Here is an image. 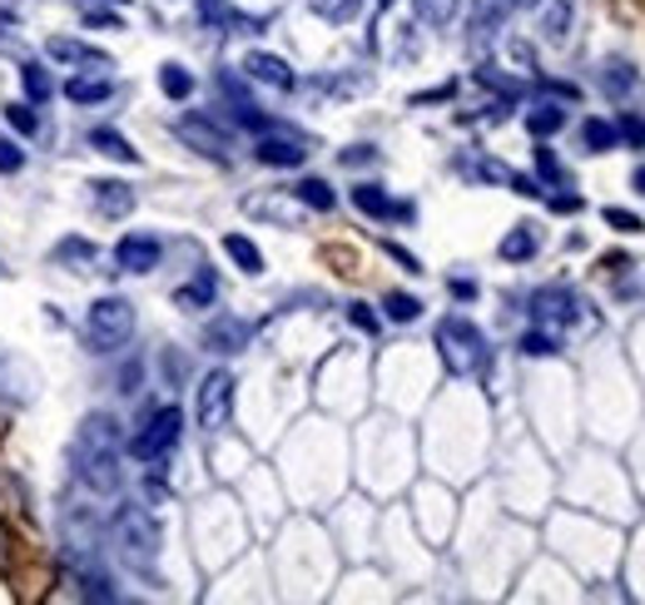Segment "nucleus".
Masks as SVG:
<instances>
[{
    "label": "nucleus",
    "instance_id": "nucleus-49",
    "mask_svg": "<svg viewBox=\"0 0 645 605\" xmlns=\"http://www.w3.org/2000/svg\"><path fill=\"white\" fill-rule=\"evenodd\" d=\"M387 259H397V263H403V269H407V273H422V263H417V259H412V253H407V249H397V243H387Z\"/></svg>",
    "mask_w": 645,
    "mask_h": 605
},
{
    "label": "nucleus",
    "instance_id": "nucleus-20",
    "mask_svg": "<svg viewBox=\"0 0 645 605\" xmlns=\"http://www.w3.org/2000/svg\"><path fill=\"white\" fill-rule=\"evenodd\" d=\"M293 199H299L303 209H313V214H333V209H337L333 184H327V179H319V174L299 179V184H293Z\"/></svg>",
    "mask_w": 645,
    "mask_h": 605
},
{
    "label": "nucleus",
    "instance_id": "nucleus-48",
    "mask_svg": "<svg viewBox=\"0 0 645 605\" xmlns=\"http://www.w3.org/2000/svg\"><path fill=\"white\" fill-rule=\"evenodd\" d=\"M447 289H452V299H462V303H472V299H477V283H472V279H452Z\"/></svg>",
    "mask_w": 645,
    "mask_h": 605
},
{
    "label": "nucleus",
    "instance_id": "nucleus-23",
    "mask_svg": "<svg viewBox=\"0 0 645 605\" xmlns=\"http://www.w3.org/2000/svg\"><path fill=\"white\" fill-rule=\"evenodd\" d=\"M536 249H542V239H536V229H532V224H516L502 243H496V253H502L506 263H526V259H536Z\"/></svg>",
    "mask_w": 645,
    "mask_h": 605
},
{
    "label": "nucleus",
    "instance_id": "nucleus-50",
    "mask_svg": "<svg viewBox=\"0 0 645 605\" xmlns=\"http://www.w3.org/2000/svg\"><path fill=\"white\" fill-rule=\"evenodd\" d=\"M636 194H645V169H636Z\"/></svg>",
    "mask_w": 645,
    "mask_h": 605
},
{
    "label": "nucleus",
    "instance_id": "nucleus-22",
    "mask_svg": "<svg viewBox=\"0 0 645 605\" xmlns=\"http://www.w3.org/2000/svg\"><path fill=\"white\" fill-rule=\"evenodd\" d=\"M20 90H26L30 104H46L50 94H56V75H50V65H40V60H20Z\"/></svg>",
    "mask_w": 645,
    "mask_h": 605
},
{
    "label": "nucleus",
    "instance_id": "nucleus-6",
    "mask_svg": "<svg viewBox=\"0 0 645 605\" xmlns=\"http://www.w3.org/2000/svg\"><path fill=\"white\" fill-rule=\"evenodd\" d=\"M70 462H75V476L84 486H90L94 496H114L120 492V452L110 447H84V442H75V452H70Z\"/></svg>",
    "mask_w": 645,
    "mask_h": 605
},
{
    "label": "nucleus",
    "instance_id": "nucleus-21",
    "mask_svg": "<svg viewBox=\"0 0 645 605\" xmlns=\"http://www.w3.org/2000/svg\"><path fill=\"white\" fill-rule=\"evenodd\" d=\"M84 447H110V452H120V422L110 417V412H94V417H84L80 422V437Z\"/></svg>",
    "mask_w": 645,
    "mask_h": 605
},
{
    "label": "nucleus",
    "instance_id": "nucleus-38",
    "mask_svg": "<svg viewBox=\"0 0 645 605\" xmlns=\"http://www.w3.org/2000/svg\"><path fill=\"white\" fill-rule=\"evenodd\" d=\"M566 26H571V0H556V6L546 10V20H542L546 40H566Z\"/></svg>",
    "mask_w": 645,
    "mask_h": 605
},
{
    "label": "nucleus",
    "instance_id": "nucleus-41",
    "mask_svg": "<svg viewBox=\"0 0 645 605\" xmlns=\"http://www.w3.org/2000/svg\"><path fill=\"white\" fill-rule=\"evenodd\" d=\"M26 169V150L16 140H0V174H20Z\"/></svg>",
    "mask_w": 645,
    "mask_h": 605
},
{
    "label": "nucleus",
    "instance_id": "nucleus-19",
    "mask_svg": "<svg viewBox=\"0 0 645 605\" xmlns=\"http://www.w3.org/2000/svg\"><path fill=\"white\" fill-rule=\"evenodd\" d=\"M90 150H100L104 159H114V164H140V150H134L120 130H110V124H94L90 130Z\"/></svg>",
    "mask_w": 645,
    "mask_h": 605
},
{
    "label": "nucleus",
    "instance_id": "nucleus-27",
    "mask_svg": "<svg viewBox=\"0 0 645 605\" xmlns=\"http://www.w3.org/2000/svg\"><path fill=\"white\" fill-rule=\"evenodd\" d=\"M160 90H164V100H189L194 94V75H189L179 60H169V65H160Z\"/></svg>",
    "mask_w": 645,
    "mask_h": 605
},
{
    "label": "nucleus",
    "instance_id": "nucleus-51",
    "mask_svg": "<svg viewBox=\"0 0 645 605\" xmlns=\"http://www.w3.org/2000/svg\"><path fill=\"white\" fill-rule=\"evenodd\" d=\"M377 6H383V10H387V6H393V0H377Z\"/></svg>",
    "mask_w": 645,
    "mask_h": 605
},
{
    "label": "nucleus",
    "instance_id": "nucleus-53",
    "mask_svg": "<svg viewBox=\"0 0 645 605\" xmlns=\"http://www.w3.org/2000/svg\"><path fill=\"white\" fill-rule=\"evenodd\" d=\"M526 6H536V0H526Z\"/></svg>",
    "mask_w": 645,
    "mask_h": 605
},
{
    "label": "nucleus",
    "instance_id": "nucleus-26",
    "mask_svg": "<svg viewBox=\"0 0 645 605\" xmlns=\"http://www.w3.org/2000/svg\"><path fill=\"white\" fill-rule=\"evenodd\" d=\"M581 144H586V154H611L621 144V134L611 120H586L581 124Z\"/></svg>",
    "mask_w": 645,
    "mask_h": 605
},
{
    "label": "nucleus",
    "instance_id": "nucleus-44",
    "mask_svg": "<svg viewBox=\"0 0 645 605\" xmlns=\"http://www.w3.org/2000/svg\"><path fill=\"white\" fill-rule=\"evenodd\" d=\"M84 26L90 30H120V16H114V10H84Z\"/></svg>",
    "mask_w": 645,
    "mask_h": 605
},
{
    "label": "nucleus",
    "instance_id": "nucleus-24",
    "mask_svg": "<svg viewBox=\"0 0 645 605\" xmlns=\"http://www.w3.org/2000/svg\"><path fill=\"white\" fill-rule=\"evenodd\" d=\"M50 259H56L60 269L90 273V269H94V259H100V249H94V243H84V239H60V243H56V253H50Z\"/></svg>",
    "mask_w": 645,
    "mask_h": 605
},
{
    "label": "nucleus",
    "instance_id": "nucleus-3",
    "mask_svg": "<svg viewBox=\"0 0 645 605\" xmlns=\"http://www.w3.org/2000/svg\"><path fill=\"white\" fill-rule=\"evenodd\" d=\"M114 546H120V556L134 571H154V556H160V526H154V516L140 512V506H124L114 516Z\"/></svg>",
    "mask_w": 645,
    "mask_h": 605
},
{
    "label": "nucleus",
    "instance_id": "nucleus-14",
    "mask_svg": "<svg viewBox=\"0 0 645 605\" xmlns=\"http://www.w3.org/2000/svg\"><path fill=\"white\" fill-rule=\"evenodd\" d=\"M90 204L100 209V219H124L134 209V189L124 179H94L90 184Z\"/></svg>",
    "mask_w": 645,
    "mask_h": 605
},
{
    "label": "nucleus",
    "instance_id": "nucleus-45",
    "mask_svg": "<svg viewBox=\"0 0 645 605\" xmlns=\"http://www.w3.org/2000/svg\"><path fill=\"white\" fill-rule=\"evenodd\" d=\"M506 184H512V194H522V199H542L546 194V189L536 184V179H526V174H512Z\"/></svg>",
    "mask_w": 645,
    "mask_h": 605
},
{
    "label": "nucleus",
    "instance_id": "nucleus-17",
    "mask_svg": "<svg viewBox=\"0 0 645 605\" xmlns=\"http://www.w3.org/2000/svg\"><path fill=\"white\" fill-rule=\"evenodd\" d=\"M526 130H532V140H552V134L566 130V104L556 100H536L532 110H526Z\"/></svg>",
    "mask_w": 645,
    "mask_h": 605
},
{
    "label": "nucleus",
    "instance_id": "nucleus-8",
    "mask_svg": "<svg viewBox=\"0 0 645 605\" xmlns=\"http://www.w3.org/2000/svg\"><path fill=\"white\" fill-rule=\"evenodd\" d=\"M174 134L189 144L194 154L214 159V164H229V150H234V140H229L224 130H219L214 120H204V114H184V120L174 124Z\"/></svg>",
    "mask_w": 645,
    "mask_h": 605
},
{
    "label": "nucleus",
    "instance_id": "nucleus-37",
    "mask_svg": "<svg viewBox=\"0 0 645 605\" xmlns=\"http://www.w3.org/2000/svg\"><path fill=\"white\" fill-rule=\"evenodd\" d=\"M536 174H542V184H552V189H562L566 184V169H562V159H556L552 150H536Z\"/></svg>",
    "mask_w": 645,
    "mask_h": 605
},
{
    "label": "nucleus",
    "instance_id": "nucleus-13",
    "mask_svg": "<svg viewBox=\"0 0 645 605\" xmlns=\"http://www.w3.org/2000/svg\"><path fill=\"white\" fill-rule=\"evenodd\" d=\"M46 56L56 60V65H90V70H114V56H104V50H94V46H84V40L75 36H50L46 40Z\"/></svg>",
    "mask_w": 645,
    "mask_h": 605
},
{
    "label": "nucleus",
    "instance_id": "nucleus-10",
    "mask_svg": "<svg viewBox=\"0 0 645 605\" xmlns=\"http://www.w3.org/2000/svg\"><path fill=\"white\" fill-rule=\"evenodd\" d=\"M249 337H253V323H249V317L219 313L214 323L204 327V353H219V357H229V353H243V347H249Z\"/></svg>",
    "mask_w": 645,
    "mask_h": 605
},
{
    "label": "nucleus",
    "instance_id": "nucleus-52",
    "mask_svg": "<svg viewBox=\"0 0 645 605\" xmlns=\"http://www.w3.org/2000/svg\"><path fill=\"white\" fill-rule=\"evenodd\" d=\"M114 6H130V0H114Z\"/></svg>",
    "mask_w": 645,
    "mask_h": 605
},
{
    "label": "nucleus",
    "instance_id": "nucleus-1",
    "mask_svg": "<svg viewBox=\"0 0 645 605\" xmlns=\"http://www.w3.org/2000/svg\"><path fill=\"white\" fill-rule=\"evenodd\" d=\"M134 337V303L120 299V293H104V299L90 303L84 313V343L90 353H120Z\"/></svg>",
    "mask_w": 645,
    "mask_h": 605
},
{
    "label": "nucleus",
    "instance_id": "nucleus-34",
    "mask_svg": "<svg viewBox=\"0 0 645 605\" xmlns=\"http://www.w3.org/2000/svg\"><path fill=\"white\" fill-rule=\"evenodd\" d=\"M601 84H606V94H616V100H621V94L636 90V70H631L626 60H611L606 75H601Z\"/></svg>",
    "mask_w": 645,
    "mask_h": 605
},
{
    "label": "nucleus",
    "instance_id": "nucleus-5",
    "mask_svg": "<svg viewBox=\"0 0 645 605\" xmlns=\"http://www.w3.org/2000/svg\"><path fill=\"white\" fill-rule=\"evenodd\" d=\"M194 412H199V427H204V432H224L229 427V417H234V373H229V367L204 373Z\"/></svg>",
    "mask_w": 645,
    "mask_h": 605
},
{
    "label": "nucleus",
    "instance_id": "nucleus-47",
    "mask_svg": "<svg viewBox=\"0 0 645 605\" xmlns=\"http://www.w3.org/2000/svg\"><path fill=\"white\" fill-rule=\"evenodd\" d=\"M546 204H552L556 214H576V209H581V194H552Z\"/></svg>",
    "mask_w": 645,
    "mask_h": 605
},
{
    "label": "nucleus",
    "instance_id": "nucleus-32",
    "mask_svg": "<svg viewBox=\"0 0 645 605\" xmlns=\"http://www.w3.org/2000/svg\"><path fill=\"white\" fill-rule=\"evenodd\" d=\"M412 10H417L422 26H452V16H457V0H412Z\"/></svg>",
    "mask_w": 645,
    "mask_h": 605
},
{
    "label": "nucleus",
    "instance_id": "nucleus-28",
    "mask_svg": "<svg viewBox=\"0 0 645 605\" xmlns=\"http://www.w3.org/2000/svg\"><path fill=\"white\" fill-rule=\"evenodd\" d=\"M309 10L327 26H347V20H357V10H363V0H309Z\"/></svg>",
    "mask_w": 645,
    "mask_h": 605
},
{
    "label": "nucleus",
    "instance_id": "nucleus-11",
    "mask_svg": "<svg viewBox=\"0 0 645 605\" xmlns=\"http://www.w3.org/2000/svg\"><path fill=\"white\" fill-rule=\"evenodd\" d=\"M243 75L269 84V90H279V94H289L293 84H299V75L289 70V60L273 56V50H249V56H243Z\"/></svg>",
    "mask_w": 645,
    "mask_h": 605
},
{
    "label": "nucleus",
    "instance_id": "nucleus-9",
    "mask_svg": "<svg viewBox=\"0 0 645 605\" xmlns=\"http://www.w3.org/2000/svg\"><path fill=\"white\" fill-rule=\"evenodd\" d=\"M160 259H164V243L154 239V233H124L120 243H114V269L120 273H154L160 269Z\"/></svg>",
    "mask_w": 645,
    "mask_h": 605
},
{
    "label": "nucleus",
    "instance_id": "nucleus-40",
    "mask_svg": "<svg viewBox=\"0 0 645 605\" xmlns=\"http://www.w3.org/2000/svg\"><path fill=\"white\" fill-rule=\"evenodd\" d=\"M347 323H353L357 333H377V327H383V317H377L367 303H347Z\"/></svg>",
    "mask_w": 645,
    "mask_h": 605
},
{
    "label": "nucleus",
    "instance_id": "nucleus-35",
    "mask_svg": "<svg viewBox=\"0 0 645 605\" xmlns=\"http://www.w3.org/2000/svg\"><path fill=\"white\" fill-rule=\"evenodd\" d=\"M6 124H10V130H16V134H36L40 130V114H36V104H20V100H10L6 104Z\"/></svg>",
    "mask_w": 645,
    "mask_h": 605
},
{
    "label": "nucleus",
    "instance_id": "nucleus-39",
    "mask_svg": "<svg viewBox=\"0 0 645 605\" xmlns=\"http://www.w3.org/2000/svg\"><path fill=\"white\" fill-rule=\"evenodd\" d=\"M601 219H606V224L616 229V233H641V229H645V219H641V214H631V209H616V204L601 209Z\"/></svg>",
    "mask_w": 645,
    "mask_h": 605
},
{
    "label": "nucleus",
    "instance_id": "nucleus-42",
    "mask_svg": "<svg viewBox=\"0 0 645 605\" xmlns=\"http://www.w3.org/2000/svg\"><path fill=\"white\" fill-rule=\"evenodd\" d=\"M477 80H482V84H492V90H502V100H516V94H522V84L506 80V75H496L492 65H482V70H477Z\"/></svg>",
    "mask_w": 645,
    "mask_h": 605
},
{
    "label": "nucleus",
    "instance_id": "nucleus-4",
    "mask_svg": "<svg viewBox=\"0 0 645 605\" xmlns=\"http://www.w3.org/2000/svg\"><path fill=\"white\" fill-rule=\"evenodd\" d=\"M179 432H184V412L179 407H160L144 417V427L130 437V456L134 462H160V456L174 452Z\"/></svg>",
    "mask_w": 645,
    "mask_h": 605
},
{
    "label": "nucleus",
    "instance_id": "nucleus-36",
    "mask_svg": "<svg viewBox=\"0 0 645 605\" xmlns=\"http://www.w3.org/2000/svg\"><path fill=\"white\" fill-rule=\"evenodd\" d=\"M462 169H467L472 179H482V184H506V179H512V169L496 164V159H462Z\"/></svg>",
    "mask_w": 645,
    "mask_h": 605
},
{
    "label": "nucleus",
    "instance_id": "nucleus-33",
    "mask_svg": "<svg viewBox=\"0 0 645 605\" xmlns=\"http://www.w3.org/2000/svg\"><path fill=\"white\" fill-rule=\"evenodd\" d=\"M383 313L393 317V323H417V317H422V299H412V293H387Z\"/></svg>",
    "mask_w": 645,
    "mask_h": 605
},
{
    "label": "nucleus",
    "instance_id": "nucleus-43",
    "mask_svg": "<svg viewBox=\"0 0 645 605\" xmlns=\"http://www.w3.org/2000/svg\"><path fill=\"white\" fill-rule=\"evenodd\" d=\"M616 134H621V140H631V144H645V120H636V114H621Z\"/></svg>",
    "mask_w": 645,
    "mask_h": 605
},
{
    "label": "nucleus",
    "instance_id": "nucleus-25",
    "mask_svg": "<svg viewBox=\"0 0 645 605\" xmlns=\"http://www.w3.org/2000/svg\"><path fill=\"white\" fill-rule=\"evenodd\" d=\"M224 253L239 263L243 273H249V279H259V273H263V253H259V243L243 239V233H224Z\"/></svg>",
    "mask_w": 645,
    "mask_h": 605
},
{
    "label": "nucleus",
    "instance_id": "nucleus-7",
    "mask_svg": "<svg viewBox=\"0 0 645 605\" xmlns=\"http://www.w3.org/2000/svg\"><path fill=\"white\" fill-rule=\"evenodd\" d=\"M581 303L571 289H562V283H552V289H536L532 293V317H536V327H552V333H562L566 323H576V317H586L591 327H596V313H581Z\"/></svg>",
    "mask_w": 645,
    "mask_h": 605
},
{
    "label": "nucleus",
    "instance_id": "nucleus-15",
    "mask_svg": "<svg viewBox=\"0 0 645 605\" xmlns=\"http://www.w3.org/2000/svg\"><path fill=\"white\" fill-rule=\"evenodd\" d=\"M353 209L367 219H412V204H393L383 184H353Z\"/></svg>",
    "mask_w": 645,
    "mask_h": 605
},
{
    "label": "nucleus",
    "instance_id": "nucleus-12",
    "mask_svg": "<svg viewBox=\"0 0 645 605\" xmlns=\"http://www.w3.org/2000/svg\"><path fill=\"white\" fill-rule=\"evenodd\" d=\"M253 159H259L263 169H299L303 159H309V144L299 140V134H263L259 144H253Z\"/></svg>",
    "mask_w": 645,
    "mask_h": 605
},
{
    "label": "nucleus",
    "instance_id": "nucleus-18",
    "mask_svg": "<svg viewBox=\"0 0 645 605\" xmlns=\"http://www.w3.org/2000/svg\"><path fill=\"white\" fill-rule=\"evenodd\" d=\"M110 94H114V80L100 75V70H94V75H70L65 80V100L70 104H104Z\"/></svg>",
    "mask_w": 645,
    "mask_h": 605
},
{
    "label": "nucleus",
    "instance_id": "nucleus-31",
    "mask_svg": "<svg viewBox=\"0 0 645 605\" xmlns=\"http://www.w3.org/2000/svg\"><path fill=\"white\" fill-rule=\"evenodd\" d=\"M522 353L526 357H552V353H562V333H552V327H532V333H522Z\"/></svg>",
    "mask_w": 645,
    "mask_h": 605
},
{
    "label": "nucleus",
    "instance_id": "nucleus-29",
    "mask_svg": "<svg viewBox=\"0 0 645 605\" xmlns=\"http://www.w3.org/2000/svg\"><path fill=\"white\" fill-rule=\"evenodd\" d=\"M512 16V0H477V16H472V30L477 36H492V30H502V20Z\"/></svg>",
    "mask_w": 645,
    "mask_h": 605
},
{
    "label": "nucleus",
    "instance_id": "nucleus-16",
    "mask_svg": "<svg viewBox=\"0 0 645 605\" xmlns=\"http://www.w3.org/2000/svg\"><path fill=\"white\" fill-rule=\"evenodd\" d=\"M214 299H219V273L214 269H199L184 289H174V307H184V313H194V307H214Z\"/></svg>",
    "mask_w": 645,
    "mask_h": 605
},
{
    "label": "nucleus",
    "instance_id": "nucleus-2",
    "mask_svg": "<svg viewBox=\"0 0 645 605\" xmlns=\"http://www.w3.org/2000/svg\"><path fill=\"white\" fill-rule=\"evenodd\" d=\"M437 353H442V363H447L452 377H472L486 363V333L472 317L452 313L437 323Z\"/></svg>",
    "mask_w": 645,
    "mask_h": 605
},
{
    "label": "nucleus",
    "instance_id": "nucleus-30",
    "mask_svg": "<svg viewBox=\"0 0 645 605\" xmlns=\"http://www.w3.org/2000/svg\"><path fill=\"white\" fill-rule=\"evenodd\" d=\"M75 581H80L84 601H120V591H114V581L104 571H75Z\"/></svg>",
    "mask_w": 645,
    "mask_h": 605
},
{
    "label": "nucleus",
    "instance_id": "nucleus-46",
    "mask_svg": "<svg viewBox=\"0 0 645 605\" xmlns=\"http://www.w3.org/2000/svg\"><path fill=\"white\" fill-rule=\"evenodd\" d=\"M367 159H377L373 144H353V150H343V164L353 169V164H367Z\"/></svg>",
    "mask_w": 645,
    "mask_h": 605
}]
</instances>
